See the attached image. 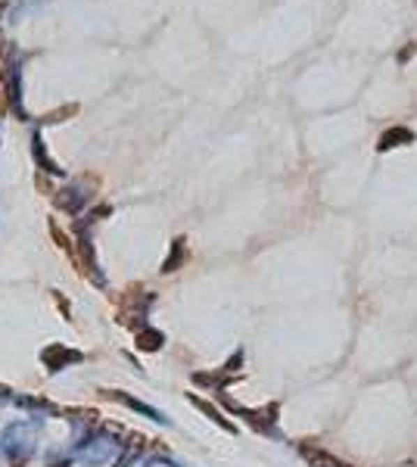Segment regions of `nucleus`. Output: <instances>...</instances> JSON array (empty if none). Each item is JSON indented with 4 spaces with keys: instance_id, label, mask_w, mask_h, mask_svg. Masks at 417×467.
<instances>
[{
    "instance_id": "2",
    "label": "nucleus",
    "mask_w": 417,
    "mask_h": 467,
    "mask_svg": "<svg viewBox=\"0 0 417 467\" xmlns=\"http://www.w3.org/2000/svg\"><path fill=\"white\" fill-rule=\"evenodd\" d=\"M408 144H414V131L405 128V125H395V128H386L380 135V140H377V150L389 153V150H395V146H408Z\"/></svg>"
},
{
    "instance_id": "1",
    "label": "nucleus",
    "mask_w": 417,
    "mask_h": 467,
    "mask_svg": "<svg viewBox=\"0 0 417 467\" xmlns=\"http://www.w3.org/2000/svg\"><path fill=\"white\" fill-rule=\"evenodd\" d=\"M225 402V408L227 411H234V415H243L250 424L255 427V430H261V433H271L274 430V424H278V405H268L265 411H252V408H243V405H237L234 399H221Z\"/></svg>"
},
{
    "instance_id": "5",
    "label": "nucleus",
    "mask_w": 417,
    "mask_h": 467,
    "mask_svg": "<svg viewBox=\"0 0 417 467\" xmlns=\"http://www.w3.org/2000/svg\"><path fill=\"white\" fill-rule=\"evenodd\" d=\"M184 259H187V246H184V240L178 237V240H174V250H172V256L165 259L162 271H174V268H178L181 262H184Z\"/></svg>"
},
{
    "instance_id": "3",
    "label": "nucleus",
    "mask_w": 417,
    "mask_h": 467,
    "mask_svg": "<svg viewBox=\"0 0 417 467\" xmlns=\"http://www.w3.org/2000/svg\"><path fill=\"white\" fill-rule=\"evenodd\" d=\"M299 452L312 467H349V464H342L340 458L327 455V452H321V449H312V445H299Z\"/></svg>"
},
{
    "instance_id": "4",
    "label": "nucleus",
    "mask_w": 417,
    "mask_h": 467,
    "mask_svg": "<svg viewBox=\"0 0 417 467\" xmlns=\"http://www.w3.org/2000/svg\"><path fill=\"white\" fill-rule=\"evenodd\" d=\"M190 402L197 405V408L203 411L206 418H212L215 424L221 427V430H227V433H237V427H234V424H231V420H227V418H221V411H218V408H212V405H208V402H203V399H197V396H190Z\"/></svg>"
},
{
    "instance_id": "6",
    "label": "nucleus",
    "mask_w": 417,
    "mask_h": 467,
    "mask_svg": "<svg viewBox=\"0 0 417 467\" xmlns=\"http://www.w3.org/2000/svg\"><path fill=\"white\" fill-rule=\"evenodd\" d=\"M137 346L140 349H159L162 346V333H156V330H140L137 333Z\"/></svg>"
}]
</instances>
